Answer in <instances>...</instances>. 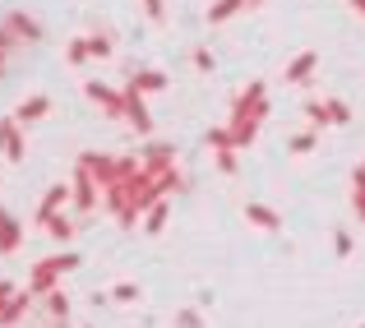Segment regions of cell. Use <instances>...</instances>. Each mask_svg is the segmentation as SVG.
<instances>
[{"label":"cell","instance_id":"cell-31","mask_svg":"<svg viewBox=\"0 0 365 328\" xmlns=\"http://www.w3.org/2000/svg\"><path fill=\"white\" fill-rule=\"evenodd\" d=\"M176 328H204V314L199 310H176Z\"/></svg>","mask_w":365,"mask_h":328},{"label":"cell","instance_id":"cell-2","mask_svg":"<svg viewBox=\"0 0 365 328\" xmlns=\"http://www.w3.org/2000/svg\"><path fill=\"white\" fill-rule=\"evenodd\" d=\"M79 167L88 171V176L98 180L102 190H107V185H116V180L134 176V171H139V158H107V153H79Z\"/></svg>","mask_w":365,"mask_h":328},{"label":"cell","instance_id":"cell-1","mask_svg":"<svg viewBox=\"0 0 365 328\" xmlns=\"http://www.w3.org/2000/svg\"><path fill=\"white\" fill-rule=\"evenodd\" d=\"M74 268H79V255H74V250H61V255L37 259L33 273H28V292H33V296H46L51 287H61V277L74 273Z\"/></svg>","mask_w":365,"mask_h":328},{"label":"cell","instance_id":"cell-21","mask_svg":"<svg viewBox=\"0 0 365 328\" xmlns=\"http://www.w3.org/2000/svg\"><path fill=\"white\" fill-rule=\"evenodd\" d=\"M245 9V0H213L208 5V24H227V19H236Z\"/></svg>","mask_w":365,"mask_h":328},{"label":"cell","instance_id":"cell-9","mask_svg":"<svg viewBox=\"0 0 365 328\" xmlns=\"http://www.w3.org/2000/svg\"><path fill=\"white\" fill-rule=\"evenodd\" d=\"M125 121H130L139 134H148V130H153V116H148V107H143V93H139V88H130V83H125Z\"/></svg>","mask_w":365,"mask_h":328},{"label":"cell","instance_id":"cell-29","mask_svg":"<svg viewBox=\"0 0 365 328\" xmlns=\"http://www.w3.org/2000/svg\"><path fill=\"white\" fill-rule=\"evenodd\" d=\"M204 139H208V148H232V130H227V125H213Z\"/></svg>","mask_w":365,"mask_h":328},{"label":"cell","instance_id":"cell-23","mask_svg":"<svg viewBox=\"0 0 365 328\" xmlns=\"http://www.w3.org/2000/svg\"><path fill=\"white\" fill-rule=\"evenodd\" d=\"M329 121H333V130H342V125H351V107L342 98H329Z\"/></svg>","mask_w":365,"mask_h":328},{"label":"cell","instance_id":"cell-7","mask_svg":"<svg viewBox=\"0 0 365 328\" xmlns=\"http://www.w3.org/2000/svg\"><path fill=\"white\" fill-rule=\"evenodd\" d=\"M0 158H9V162H24V158H28L24 125H19L14 116H5V121H0Z\"/></svg>","mask_w":365,"mask_h":328},{"label":"cell","instance_id":"cell-30","mask_svg":"<svg viewBox=\"0 0 365 328\" xmlns=\"http://www.w3.org/2000/svg\"><path fill=\"white\" fill-rule=\"evenodd\" d=\"M333 250H338V259H347L351 250H356V240H351V231H333Z\"/></svg>","mask_w":365,"mask_h":328},{"label":"cell","instance_id":"cell-18","mask_svg":"<svg viewBox=\"0 0 365 328\" xmlns=\"http://www.w3.org/2000/svg\"><path fill=\"white\" fill-rule=\"evenodd\" d=\"M130 88H139V93H162V88H167V74H162V70H134V74H130Z\"/></svg>","mask_w":365,"mask_h":328},{"label":"cell","instance_id":"cell-13","mask_svg":"<svg viewBox=\"0 0 365 328\" xmlns=\"http://www.w3.org/2000/svg\"><path fill=\"white\" fill-rule=\"evenodd\" d=\"M46 111H51V98H46V93H33V98H24L14 107V121L19 125H33V121H42Z\"/></svg>","mask_w":365,"mask_h":328},{"label":"cell","instance_id":"cell-26","mask_svg":"<svg viewBox=\"0 0 365 328\" xmlns=\"http://www.w3.org/2000/svg\"><path fill=\"white\" fill-rule=\"evenodd\" d=\"M111 301H116V305L139 301V282H116V287H111Z\"/></svg>","mask_w":365,"mask_h":328},{"label":"cell","instance_id":"cell-14","mask_svg":"<svg viewBox=\"0 0 365 328\" xmlns=\"http://www.w3.org/2000/svg\"><path fill=\"white\" fill-rule=\"evenodd\" d=\"M5 28L19 37V42H37V37H42V24H37L33 14H24V9H14V14L5 19Z\"/></svg>","mask_w":365,"mask_h":328},{"label":"cell","instance_id":"cell-11","mask_svg":"<svg viewBox=\"0 0 365 328\" xmlns=\"http://www.w3.org/2000/svg\"><path fill=\"white\" fill-rule=\"evenodd\" d=\"M42 305H46V319H51L56 328H65V324H70V310H74V305H70V296H65L61 287H51V292L42 296Z\"/></svg>","mask_w":365,"mask_h":328},{"label":"cell","instance_id":"cell-36","mask_svg":"<svg viewBox=\"0 0 365 328\" xmlns=\"http://www.w3.org/2000/svg\"><path fill=\"white\" fill-rule=\"evenodd\" d=\"M351 185H365V162H356V167H351Z\"/></svg>","mask_w":365,"mask_h":328},{"label":"cell","instance_id":"cell-12","mask_svg":"<svg viewBox=\"0 0 365 328\" xmlns=\"http://www.w3.org/2000/svg\"><path fill=\"white\" fill-rule=\"evenodd\" d=\"M259 125L264 121H255V116H232V125H227L232 130V148H250L259 139Z\"/></svg>","mask_w":365,"mask_h":328},{"label":"cell","instance_id":"cell-20","mask_svg":"<svg viewBox=\"0 0 365 328\" xmlns=\"http://www.w3.org/2000/svg\"><path fill=\"white\" fill-rule=\"evenodd\" d=\"M167 217H171V204H167V199H158V204H153L148 213H143V231H148V236H162Z\"/></svg>","mask_w":365,"mask_h":328},{"label":"cell","instance_id":"cell-32","mask_svg":"<svg viewBox=\"0 0 365 328\" xmlns=\"http://www.w3.org/2000/svg\"><path fill=\"white\" fill-rule=\"evenodd\" d=\"M14 42H19V37L9 33V28H0V70H5V56L14 51Z\"/></svg>","mask_w":365,"mask_h":328},{"label":"cell","instance_id":"cell-33","mask_svg":"<svg viewBox=\"0 0 365 328\" xmlns=\"http://www.w3.org/2000/svg\"><path fill=\"white\" fill-rule=\"evenodd\" d=\"M351 213L365 222V185H351Z\"/></svg>","mask_w":365,"mask_h":328},{"label":"cell","instance_id":"cell-28","mask_svg":"<svg viewBox=\"0 0 365 328\" xmlns=\"http://www.w3.org/2000/svg\"><path fill=\"white\" fill-rule=\"evenodd\" d=\"M217 153V171H222V176H236V171H241V167H236V148H213Z\"/></svg>","mask_w":365,"mask_h":328},{"label":"cell","instance_id":"cell-34","mask_svg":"<svg viewBox=\"0 0 365 328\" xmlns=\"http://www.w3.org/2000/svg\"><path fill=\"white\" fill-rule=\"evenodd\" d=\"M190 56H195V70H213V51H204V46H195V51H190Z\"/></svg>","mask_w":365,"mask_h":328},{"label":"cell","instance_id":"cell-37","mask_svg":"<svg viewBox=\"0 0 365 328\" xmlns=\"http://www.w3.org/2000/svg\"><path fill=\"white\" fill-rule=\"evenodd\" d=\"M351 9H356V14L365 19V0H351Z\"/></svg>","mask_w":365,"mask_h":328},{"label":"cell","instance_id":"cell-38","mask_svg":"<svg viewBox=\"0 0 365 328\" xmlns=\"http://www.w3.org/2000/svg\"><path fill=\"white\" fill-rule=\"evenodd\" d=\"M245 5H250V9H259V5H264V0H245Z\"/></svg>","mask_w":365,"mask_h":328},{"label":"cell","instance_id":"cell-24","mask_svg":"<svg viewBox=\"0 0 365 328\" xmlns=\"http://www.w3.org/2000/svg\"><path fill=\"white\" fill-rule=\"evenodd\" d=\"M65 61H70V65H83V61H93V51H88V37H74V42L65 46Z\"/></svg>","mask_w":365,"mask_h":328},{"label":"cell","instance_id":"cell-8","mask_svg":"<svg viewBox=\"0 0 365 328\" xmlns=\"http://www.w3.org/2000/svg\"><path fill=\"white\" fill-rule=\"evenodd\" d=\"M314 65H319V51H301L296 61H287L282 79L292 83V88H305V83H310V74H314Z\"/></svg>","mask_w":365,"mask_h":328},{"label":"cell","instance_id":"cell-19","mask_svg":"<svg viewBox=\"0 0 365 328\" xmlns=\"http://www.w3.org/2000/svg\"><path fill=\"white\" fill-rule=\"evenodd\" d=\"M324 139V130H301V134H292V139H287V153H292V158H305V153H314V143Z\"/></svg>","mask_w":365,"mask_h":328},{"label":"cell","instance_id":"cell-10","mask_svg":"<svg viewBox=\"0 0 365 328\" xmlns=\"http://www.w3.org/2000/svg\"><path fill=\"white\" fill-rule=\"evenodd\" d=\"M143 171H148V176H162V171H171L176 167V148H167V143H153L148 153H143Z\"/></svg>","mask_w":365,"mask_h":328},{"label":"cell","instance_id":"cell-27","mask_svg":"<svg viewBox=\"0 0 365 328\" xmlns=\"http://www.w3.org/2000/svg\"><path fill=\"white\" fill-rule=\"evenodd\" d=\"M88 51H93V61H107V56H111V37L107 33H93L88 37Z\"/></svg>","mask_w":365,"mask_h":328},{"label":"cell","instance_id":"cell-3","mask_svg":"<svg viewBox=\"0 0 365 328\" xmlns=\"http://www.w3.org/2000/svg\"><path fill=\"white\" fill-rule=\"evenodd\" d=\"M232 116H255V121H268V88H264V79L245 83V88L236 93V98H232Z\"/></svg>","mask_w":365,"mask_h":328},{"label":"cell","instance_id":"cell-15","mask_svg":"<svg viewBox=\"0 0 365 328\" xmlns=\"http://www.w3.org/2000/svg\"><path fill=\"white\" fill-rule=\"evenodd\" d=\"M33 301H37L33 292H14V296L5 301V310H0V328H14V324L28 314V305H33Z\"/></svg>","mask_w":365,"mask_h":328},{"label":"cell","instance_id":"cell-4","mask_svg":"<svg viewBox=\"0 0 365 328\" xmlns=\"http://www.w3.org/2000/svg\"><path fill=\"white\" fill-rule=\"evenodd\" d=\"M83 98L93 102V107H102V116H111V121H125V88H107L102 79H88L83 83Z\"/></svg>","mask_w":365,"mask_h":328},{"label":"cell","instance_id":"cell-39","mask_svg":"<svg viewBox=\"0 0 365 328\" xmlns=\"http://www.w3.org/2000/svg\"><path fill=\"white\" fill-rule=\"evenodd\" d=\"M361 328H365V324H361Z\"/></svg>","mask_w":365,"mask_h":328},{"label":"cell","instance_id":"cell-35","mask_svg":"<svg viewBox=\"0 0 365 328\" xmlns=\"http://www.w3.org/2000/svg\"><path fill=\"white\" fill-rule=\"evenodd\" d=\"M143 14H148V19H162V14H167V5H162V0H143Z\"/></svg>","mask_w":365,"mask_h":328},{"label":"cell","instance_id":"cell-5","mask_svg":"<svg viewBox=\"0 0 365 328\" xmlns=\"http://www.w3.org/2000/svg\"><path fill=\"white\" fill-rule=\"evenodd\" d=\"M70 185H74V208H79V213H98V204H102V185L98 180H93L83 167H74Z\"/></svg>","mask_w":365,"mask_h":328},{"label":"cell","instance_id":"cell-6","mask_svg":"<svg viewBox=\"0 0 365 328\" xmlns=\"http://www.w3.org/2000/svg\"><path fill=\"white\" fill-rule=\"evenodd\" d=\"M65 204H74V185H65V180H56V185L51 190H46V195H42V204H37V227H46V222H51L56 213H61V208Z\"/></svg>","mask_w":365,"mask_h":328},{"label":"cell","instance_id":"cell-22","mask_svg":"<svg viewBox=\"0 0 365 328\" xmlns=\"http://www.w3.org/2000/svg\"><path fill=\"white\" fill-rule=\"evenodd\" d=\"M305 121H310L314 125V130H333V121H329V98H310V102H305Z\"/></svg>","mask_w":365,"mask_h":328},{"label":"cell","instance_id":"cell-25","mask_svg":"<svg viewBox=\"0 0 365 328\" xmlns=\"http://www.w3.org/2000/svg\"><path fill=\"white\" fill-rule=\"evenodd\" d=\"M46 231H51V236H56V240H74V222H70V217H65V213H56L51 222H46Z\"/></svg>","mask_w":365,"mask_h":328},{"label":"cell","instance_id":"cell-17","mask_svg":"<svg viewBox=\"0 0 365 328\" xmlns=\"http://www.w3.org/2000/svg\"><path fill=\"white\" fill-rule=\"evenodd\" d=\"M19 245H24V227H19V222L0 208V255H14Z\"/></svg>","mask_w":365,"mask_h":328},{"label":"cell","instance_id":"cell-16","mask_svg":"<svg viewBox=\"0 0 365 328\" xmlns=\"http://www.w3.org/2000/svg\"><path fill=\"white\" fill-rule=\"evenodd\" d=\"M245 222L259 231H282V217H277V208L268 204H245Z\"/></svg>","mask_w":365,"mask_h":328}]
</instances>
